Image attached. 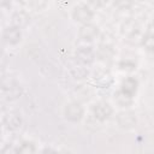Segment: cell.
Returning <instances> with one entry per match:
<instances>
[{
    "mask_svg": "<svg viewBox=\"0 0 154 154\" xmlns=\"http://www.w3.org/2000/svg\"><path fill=\"white\" fill-rule=\"evenodd\" d=\"M72 17H73V19H75L76 22L87 24V23H89V22L93 19L94 12L89 8V6H87V5H84V4H79V5H77V6L73 8Z\"/></svg>",
    "mask_w": 154,
    "mask_h": 154,
    "instance_id": "1",
    "label": "cell"
},
{
    "mask_svg": "<svg viewBox=\"0 0 154 154\" xmlns=\"http://www.w3.org/2000/svg\"><path fill=\"white\" fill-rule=\"evenodd\" d=\"M93 112H94V117L96 119H99L100 122H103L111 117L113 109H112L111 105L107 102H97L93 107Z\"/></svg>",
    "mask_w": 154,
    "mask_h": 154,
    "instance_id": "2",
    "label": "cell"
},
{
    "mask_svg": "<svg viewBox=\"0 0 154 154\" xmlns=\"http://www.w3.org/2000/svg\"><path fill=\"white\" fill-rule=\"evenodd\" d=\"M95 55L96 54H95L94 49L91 47H87V46L79 47L77 49V52H76V58H77L78 63L84 64V65L91 64L94 61V59H95Z\"/></svg>",
    "mask_w": 154,
    "mask_h": 154,
    "instance_id": "3",
    "label": "cell"
},
{
    "mask_svg": "<svg viewBox=\"0 0 154 154\" xmlns=\"http://www.w3.org/2000/svg\"><path fill=\"white\" fill-rule=\"evenodd\" d=\"M83 116V107L77 102H71L65 107V117L71 122H78Z\"/></svg>",
    "mask_w": 154,
    "mask_h": 154,
    "instance_id": "4",
    "label": "cell"
},
{
    "mask_svg": "<svg viewBox=\"0 0 154 154\" xmlns=\"http://www.w3.org/2000/svg\"><path fill=\"white\" fill-rule=\"evenodd\" d=\"M99 34V29L96 25H93V24H83L78 31V36L81 40L83 41H93L94 38H96Z\"/></svg>",
    "mask_w": 154,
    "mask_h": 154,
    "instance_id": "5",
    "label": "cell"
},
{
    "mask_svg": "<svg viewBox=\"0 0 154 154\" xmlns=\"http://www.w3.org/2000/svg\"><path fill=\"white\" fill-rule=\"evenodd\" d=\"M4 40L8 43V45H16L20 41L22 38V34H20V30L18 26L16 25H12V26H8L4 30Z\"/></svg>",
    "mask_w": 154,
    "mask_h": 154,
    "instance_id": "6",
    "label": "cell"
},
{
    "mask_svg": "<svg viewBox=\"0 0 154 154\" xmlns=\"http://www.w3.org/2000/svg\"><path fill=\"white\" fill-rule=\"evenodd\" d=\"M117 122L118 124L124 128V129H131L136 125V117L132 112L126 111V112H122L118 114L117 117Z\"/></svg>",
    "mask_w": 154,
    "mask_h": 154,
    "instance_id": "7",
    "label": "cell"
},
{
    "mask_svg": "<svg viewBox=\"0 0 154 154\" xmlns=\"http://www.w3.org/2000/svg\"><path fill=\"white\" fill-rule=\"evenodd\" d=\"M4 124L6 126V129L14 131L18 130L22 125V118L18 113H8L5 118H4Z\"/></svg>",
    "mask_w": 154,
    "mask_h": 154,
    "instance_id": "8",
    "label": "cell"
},
{
    "mask_svg": "<svg viewBox=\"0 0 154 154\" xmlns=\"http://www.w3.org/2000/svg\"><path fill=\"white\" fill-rule=\"evenodd\" d=\"M120 90L125 94H128L129 96H134L136 94L137 90V81L132 77H128L122 82V88Z\"/></svg>",
    "mask_w": 154,
    "mask_h": 154,
    "instance_id": "9",
    "label": "cell"
},
{
    "mask_svg": "<svg viewBox=\"0 0 154 154\" xmlns=\"http://www.w3.org/2000/svg\"><path fill=\"white\" fill-rule=\"evenodd\" d=\"M122 32L128 35V36H132L135 34H138V25L135 20H126L123 26H122Z\"/></svg>",
    "mask_w": 154,
    "mask_h": 154,
    "instance_id": "10",
    "label": "cell"
},
{
    "mask_svg": "<svg viewBox=\"0 0 154 154\" xmlns=\"http://www.w3.org/2000/svg\"><path fill=\"white\" fill-rule=\"evenodd\" d=\"M114 100H116V102H117L119 106H122V107H128V106H130L131 102H132V96H129L128 94H125V93H123L122 90H119L117 94H114Z\"/></svg>",
    "mask_w": 154,
    "mask_h": 154,
    "instance_id": "11",
    "label": "cell"
},
{
    "mask_svg": "<svg viewBox=\"0 0 154 154\" xmlns=\"http://www.w3.org/2000/svg\"><path fill=\"white\" fill-rule=\"evenodd\" d=\"M28 14L24 12V11H18V12H16L14 14H13V17H12V23H13V25H16V26H22V25H24V24H26V22H28Z\"/></svg>",
    "mask_w": 154,
    "mask_h": 154,
    "instance_id": "12",
    "label": "cell"
},
{
    "mask_svg": "<svg viewBox=\"0 0 154 154\" xmlns=\"http://www.w3.org/2000/svg\"><path fill=\"white\" fill-rule=\"evenodd\" d=\"M2 90L4 91H7L8 90V99H16V97H18L19 95H20V93H22V89H20V87L18 85V84H16V83H10V87H6V85H4V88H2Z\"/></svg>",
    "mask_w": 154,
    "mask_h": 154,
    "instance_id": "13",
    "label": "cell"
},
{
    "mask_svg": "<svg viewBox=\"0 0 154 154\" xmlns=\"http://www.w3.org/2000/svg\"><path fill=\"white\" fill-rule=\"evenodd\" d=\"M84 64H75V65H72V67H71V73L73 75V77L75 78H84V77H87L88 76V70L83 66Z\"/></svg>",
    "mask_w": 154,
    "mask_h": 154,
    "instance_id": "14",
    "label": "cell"
},
{
    "mask_svg": "<svg viewBox=\"0 0 154 154\" xmlns=\"http://www.w3.org/2000/svg\"><path fill=\"white\" fill-rule=\"evenodd\" d=\"M97 54H99V57H100L101 59H111V58L113 57V49H112V46H105V45H101Z\"/></svg>",
    "mask_w": 154,
    "mask_h": 154,
    "instance_id": "15",
    "label": "cell"
},
{
    "mask_svg": "<svg viewBox=\"0 0 154 154\" xmlns=\"http://www.w3.org/2000/svg\"><path fill=\"white\" fill-rule=\"evenodd\" d=\"M35 152V146L31 142H23L18 148H17V153H23V154H31Z\"/></svg>",
    "mask_w": 154,
    "mask_h": 154,
    "instance_id": "16",
    "label": "cell"
},
{
    "mask_svg": "<svg viewBox=\"0 0 154 154\" xmlns=\"http://www.w3.org/2000/svg\"><path fill=\"white\" fill-rule=\"evenodd\" d=\"M142 45L146 47L148 51H154V35L147 34L146 36L142 37Z\"/></svg>",
    "mask_w": 154,
    "mask_h": 154,
    "instance_id": "17",
    "label": "cell"
},
{
    "mask_svg": "<svg viewBox=\"0 0 154 154\" xmlns=\"http://www.w3.org/2000/svg\"><path fill=\"white\" fill-rule=\"evenodd\" d=\"M113 5L119 10H129L132 6V0H113Z\"/></svg>",
    "mask_w": 154,
    "mask_h": 154,
    "instance_id": "18",
    "label": "cell"
},
{
    "mask_svg": "<svg viewBox=\"0 0 154 154\" xmlns=\"http://www.w3.org/2000/svg\"><path fill=\"white\" fill-rule=\"evenodd\" d=\"M119 66H120V69H123V70H135L136 69V64L134 63V61H131V60H123L120 64H119Z\"/></svg>",
    "mask_w": 154,
    "mask_h": 154,
    "instance_id": "19",
    "label": "cell"
},
{
    "mask_svg": "<svg viewBox=\"0 0 154 154\" xmlns=\"http://www.w3.org/2000/svg\"><path fill=\"white\" fill-rule=\"evenodd\" d=\"M107 1L108 0H89V4L95 8H100V7L105 6L107 4Z\"/></svg>",
    "mask_w": 154,
    "mask_h": 154,
    "instance_id": "20",
    "label": "cell"
},
{
    "mask_svg": "<svg viewBox=\"0 0 154 154\" xmlns=\"http://www.w3.org/2000/svg\"><path fill=\"white\" fill-rule=\"evenodd\" d=\"M147 34H149V35H154V23H152V24H149V26H148V31H147Z\"/></svg>",
    "mask_w": 154,
    "mask_h": 154,
    "instance_id": "21",
    "label": "cell"
}]
</instances>
